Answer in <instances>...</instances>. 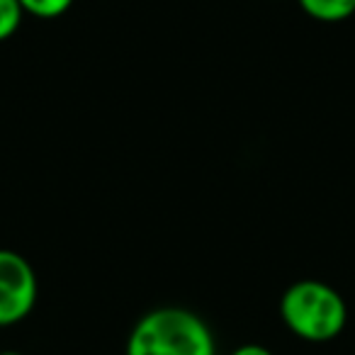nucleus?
<instances>
[{"label":"nucleus","mask_w":355,"mask_h":355,"mask_svg":"<svg viewBox=\"0 0 355 355\" xmlns=\"http://www.w3.org/2000/svg\"><path fill=\"white\" fill-rule=\"evenodd\" d=\"M280 319L295 338L329 343L348 324V304L334 285L314 277L297 280L280 297Z\"/></svg>","instance_id":"f03ea898"},{"label":"nucleus","mask_w":355,"mask_h":355,"mask_svg":"<svg viewBox=\"0 0 355 355\" xmlns=\"http://www.w3.org/2000/svg\"><path fill=\"white\" fill-rule=\"evenodd\" d=\"M229 355H272V350L261 343H243L239 348H234Z\"/></svg>","instance_id":"0eeeda50"},{"label":"nucleus","mask_w":355,"mask_h":355,"mask_svg":"<svg viewBox=\"0 0 355 355\" xmlns=\"http://www.w3.org/2000/svg\"><path fill=\"white\" fill-rule=\"evenodd\" d=\"M124 355H217V336L198 311L156 306L132 326Z\"/></svg>","instance_id":"f257e3e1"},{"label":"nucleus","mask_w":355,"mask_h":355,"mask_svg":"<svg viewBox=\"0 0 355 355\" xmlns=\"http://www.w3.org/2000/svg\"><path fill=\"white\" fill-rule=\"evenodd\" d=\"M0 355H22L20 350H0Z\"/></svg>","instance_id":"6e6552de"},{"label":"nucleus","mask_w":355,"mask_h":355,"mask_svg":"<svg viewBox=\"0 0 355 355\" xmlns=\"http://www.w3.org/2000/svg\"><path fill=\"white\" fill-rule=\"evenodd\" d=\"M25 10L17 0H0V42H8L22 25Z\"/></svg>","instance_id":"423d86ee"},{"label":"nucleus","mask_w":355,"mask_h":355,"mask_svg":"<svg viewBox=\"0 0 355 355\" xmlns=\"http://www.w3.org/2000/svg\"><path fill=\"white\" fill-rule=\"evenodd\" d=\"M40 280L22 253L0 248V326L25 321L37 306Z\"/></svg>","instance_id":"7ed1b4c3"},{"label":"nucleus","mask_w":355,"mask_h":355,"mask_svg":"<svg viewBox=\"0 0 355 355\" xmlns=\"http://www.w3.org/2000/svg\"><path fill=\"white\" fill-rule=\"evenodd\" d=\"M316 22H343L355 15V0H297Z\"/></svg>","instance_id":"20e7f679"},{"label":"nucleus","mask_w":355,"mask_h":355,"mask_svg":"<svg viewBox=\"0 0 355 355\" xmlns=\"http://www.w3.org/2000/svg\"><path fill=\"white\" fill-rule=\"evenodd\" d=\"M17 3L22 6L25 15L54 20V17H61L64 12H69L76 0H17Z\"/></svg>","instance_id":"39448f33"}]
</instances>
